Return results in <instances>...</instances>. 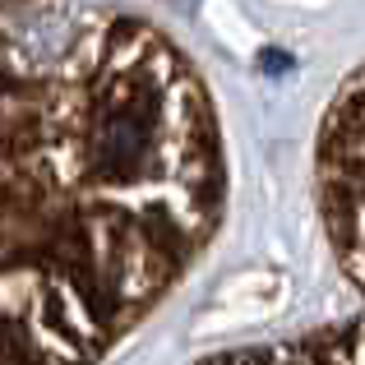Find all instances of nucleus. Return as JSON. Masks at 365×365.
<instances>
[{
    "mask_svg": "<svg viewBox=\"0 0 365 365\" xmlns=\"http://www.w3.org/2000/svg\"><path fill=\"white\" fill-rule=\"evenodd\" d=\"M222 199L213 98L162 28L93 0H0V282L139 319Z\"/></svg>",
    "mask_w": 365,
    "mask_h": 365,
    "instance_id": "f257e3e1",
    "label": "nucleus"
},
{
    "mask_svg": "<svg viewBox=\"0 0 365 365\" xmlns=\"http://www.w3.org/2000/svg\"><path fill=\"white\" fill-rule=\"evenodd\" d=\"M208 365H365V314L338 329H319L310 338L277 342L259 351H236V356L208 361Z\"/></svg>",
    "mask_w": 365,
    "mask_h": 365,
    "instance_id": "7ed1b4c3",
    "label": "nucleus"
},
{
    "mask_svg": "<svg viewBox=\"0 0 365 365\" xmlns=\"http://www.w3.org/2000/svg\"><path fill=\"white\" fill-rule=\"evenodd\" d=\"M314 180L338 264L365 292V70L351 74L324 111Z\"/></svg>",
    "mask_w": 365,
    "mask_h": 365,
    "instance_id": "f03ea898",
    "label": "nucleus"
}]
</instances>
